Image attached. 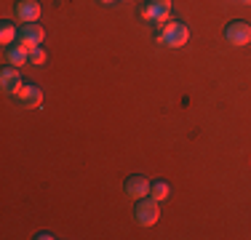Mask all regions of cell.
Instances as JSON below:
<instances>
[{
    "label": "cell",
    "mask_w": 251,
    "mask_h": 240,
    "mask_svg": "<svg viewBox=\"0 0 251 240\" xmlns=\"http://www.w3.org/2000/svg\"><path fill=\"white\" fill-rule=\"evenodd\" d=\"M134 219H136V224H142V227L155 224V221H158V200H152L150 195L139 197V200H136V208H134Z\"/></svg>",
    "instance_id": "cell-1"
},
{
    "label": "cell",
    "mask_w": 251,
    "mask_h": 240,
    "mask_svg": "<svg viewBox=\"0 0 251 240\" xmlns=\"http://www.w3.org/2000/svg\"><path fill=\"white\" fill-rule=\"evenodd\" d=\"M11 96H14L16 101H22L25 107H29V110L40 107V101H43V91H40L38 86H32V83H19Z\"/></svg>",
    "instance_id": "cell-2"
},
{
    "label": "cell",
    "mask_w": 251,
    "mask_h": 240,
    "mask_svg": "<svg viewBox=\"0 0 251 240\" xmlns=\"http://www.w3.org/2000/svg\"><path fill=\"white\" fill-rule=\"evenodd\" d=\"M43 38H46V32H43V27H40L38 22H25V24L19 27V43L27 46L29 51L43 43Z\"/></svg>",
    "instance_id": "cell-3"
},
{
    "label": "cell",
    "mask_w": 251,
    "mask_h": 240,
    "mask_svg": "<svg viewBox=\"0 0 251 240\" xmlns=\"http://www.w3.org/2000/svg\"><path fill=\"white\" fill-rule=\"evenodd\" d=\"M225 38H227V43H232V46H246L251 43V27L246 22H230L225 27Z\"/></svg>",
    "instance_id": "cell-4"
},
{
    "label": "cell",
    "mask_w": 251,
    "mask_h": 240,
    "mask_svg": "<svg viewBox=\"0 0 251 240\" xmlns=\"http://www.w3.org/2000/svg\"><path fill=\"white\" fill-rule=\"evenodd\" d=\"M19 22H38L40 19V3L38 0H16L14 5Z\"/></svg>",
    "instance_id": "cell-5"
},
{
    "label": "cell",
    "mask_w": 251,
    "mask_h": 240,
    "mask_svg": "<svg viewBox=\"0 0 251 240\" xmlns=\"http://www.w3.org/2000/svg\"><path fill=\"white\" fill-rule=\"evenodd\" d=\"M150 187H152V182H147L142 173H134V176L126 179V192H128L134 200H139V197H147V195H150Z\"/></svg>",
    "instance_id": "cell-6"
},
{
    "label": "cell",
    "mask_w": 251,
    "mask_h": 240,
    "mask_svg": "<svg viewBox=\"0 0 251 240\" xmlns=\"http://www.w3.org/2000/svg\"><path fill=\"white\" fill-rule=\"evenodd\" d=\"M5 64L11 67H19V64H29V48L16 43V46H8L5 48Z\"/></svg>",
    "instance_id": "cell-7"
},
{
    "label": "cell",
    "mask_w": 251,
    "mask_h": 240,
    "mask_svg": "<svg viewBox=\"0 0 251 240\" xmlns=\"http://www.w3.org/2000/svg\"><path fill=\"white\" fill-rule=\"evenodd\" d=\"M22 83V75L16 67H11V64H5L3 70H0V86H3L5 94H14V88Z\"/></svg>",
    "instance_id": "cell-8"
},
{
    "label": "cell",
    "mask_w": 251,
    "mask_h": 240,
    "mask_svg": "<svg viewBox=\"0 0 251 240\" xmlns=\"http://www.w3.org/2000/svg\"><path fill=\"white\" fill-rule=\"evenodd\" d=\"M169 195H171V187L166 182H152V187H150V197H152V200L163 203V200H169Z\"/></svg>",
    "instance_id": "cell-9"
},
{
    "label": "cell",
    "mask_w": 251,
    "mask_h": 240,
    "mask_svg": "<svg viewBox=\"0 0 251 240\" xmlns=\"http://www.w3.org/2000/svg\"><path fill=\"white\" fill-rule=\"evenodd\" d=\"M14 38H16V27L11 22H3V27H0V40H3L5 46H11Z\"/></svg>",
    "instance_id": "cell-10"
},
{
    "label": "cell",
    "mask_w": 251,
    "mask_h": 240,
    "mask_svg": "<svg viewBox=\"0 0 251 240\" xmlns=\"http://www.w3.org/2000/svg\"><path fill=\"white\" fill-rule=\"evenodd\" d=\"M46 62V51L43 48H32V51H29V64H32V67H40V64Z\"/></svg>",
    "instance_id": "cell-11"
},
{
    "label": "cell",
    "mask_w": 251,
    "mask_h": 240,
    "mask_svg": "<svg viewBox=\"0 0 251 240\" xmlns=\"http://www.w3.org/2000/svg\"><path fill=\"white\" fill-rule=\"evenodd\" d=\"M99 3H115V0H99Z\"/></svg>",
    "instance_id": "cell-12"
},
{
    "label": "cell",
    "mask_w": 251,
    "mask_h": 240,
    "mask_svg": "<svg viewBox=\"0 0 251 240\" xmlns=\"http://www.w3.org/2000/svg\"><path fill=\"white\" fill-rule=\"evenodd\" d=\"M243 3H251V0H243Z\"/></svg>",
    "instance_id": "cell-13"
}]
</instances>
